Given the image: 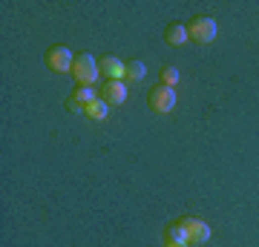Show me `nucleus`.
Listing matches in <instances>:
<instances>
[{
	"label": "nucleus",
	"mask_w": 259,
	"mask_h": 247,
	"mask_svg": "<svg viewBox=\"0 0 259 247\" xmlns=\"http://www.w3.org/2000/svg\"><path fill=\"white\" fill-rule=\"evenodd\" d=\"M72 64H75V58L66 46H52L47 52V66L52 72H72Z\"/></svg>",
	"instance_id": "5"
},
{
	"label": "nucleus",
	"mask_w": 259,
	"mask_h": 247,
	"mask_svg": "<svg viewBox=\"0 0 259 247\" xmlns=\"http://www.w3.org/2000/svg\"><path fill=\"white\" fill-rule=\"evenodd\" d=\"M144 75H147V64H144V61H127V69H124V81L139 83V81H144Z\"/></svg>",
	"instance_id": "10"
},
{
	"label": "nucleus",
	"mask_w": 259,
	"mask_h": 247,
	"mask_svg": "<svg viewBox=\"0 0 259 247\" xmlns=\"http://www.w3.org/2000/svg\"><path fill=\"white\" fill-rule=\"evenodd\" d=\"M98 69H101V75L107 78V81H124L127 64H124L121 58H115V55H104V58H98Z\"/></svg>",
	"instance_id": "7"
},
{
	"label": "nucleus",
	"mask_w": 259,
	"mask_h": 247,
	"mask_svg": "<svg viewBox=\"0 0 259 247\" xmlns=\"http://www.w3.org/2000/svg\"><path fill=\"white\" fill-rule=\"evenodd\" d=\"M164 40H167V46H185L187 40H190L187 26H182V23H170V26L164 29Z\"/></svg>",
	"instance_id": "9"
},
{
	"label": "nucleus",
	"mask_w": 259,
	"mask_h": 247,
	"mask_svg": "<svg viewBox=\"0 0 259 247\" xmlns=\"http://www.w3.org/2000/svg\"><path fill=\"white\" fill-rule=\"evenodd\" d=\"M72 75H75V81L81 83V86H93V83H98V75H101V69H98V61H95L90 52L75 55Z\"/></svg>",
	"instance_id": "1"
},
{
	"label": "nucleus",
	"mask_w": 259,
	"mask_h": 247,
	"mask_svg": "<svg viewBox=\"0 0 259 247\" xmlns=\"http://www.w3.org/2000/svg\"><path fill=\"white\" fill-rule=\"evenodd\" d=\"M101 98L110 104V107H121V104L127 101V83L124 81H104Z\"/></svg>",
	"instance_id": "8"
},
{
	"label": "nucleus",
	"mask_w": 259,
	"mask_h": 247,
	"mask_svg": "<svg viewBox=\"0 0 259 247\" xmlns=\"http://www.w3.org/2000/svg\"><path fill=\"white\" fill-rule=\"evenodd\" d=\"M147 104H150V110H153V112L167 115V112H173V107H176V89H173V86H161V83H158L156 89L150 92Z\"/></svg>",
	"instance_id": "3"
},
{
	"label": "nucleus",
	"mask_w": 259,
	"mask_h": 247,
	"mask_svg": "<svg viewBox=\"0 0 259 247\" xmlns=\"http://www.w3.org/2000/svg\"><path fill=\"white\" fill-rule=\"evenodd\" d=\"M182 221V227H185V236H187V244L196 247V244H204L207 238H210V224L202 219H196V216H187V219H179Z\"/></svg>",
	"instance_id": "4"
},
{
	"label": "nucleus",
	"mask_w": 259,
	"mask_h": 247,
	"mask_svg": "<svg viewBox=\"0 0 259 247\" xmlns=\"http://www.w3.org/2000/svg\"><path fill=\"white\" fill-rule=\"evenodd\" d=\"M95 98H98V95H95L93 86H75V92L66 98V110L69 112H83Z\"/></svg>",
	"instance_id": "6"
},
{
	"label": "nucleus",
	"mask_w": 259,
	"mask_h": 247,
	"mask_svg": "<svg viewBox=\"0 0 259 247\" xmlns=\"http://www.w3.org/2000/svg\"><path fill=\"white\" fill-rule=\"evenodd\" d=\"M164 247H190V244H179V241H167Z\"/></svg>",
	"instance_id": "14"
},
{
	"label": "nucleus",
	"mask_w": 259,
	"mask_h": 247,
	"mask_svg": "<svg viewBox=\"0 0 259 247\" xmlns=\"http://www.w3.org/2000/svg\"><path fill=\"white\" fill-rule=\"evenodd\" d=\"M83 115H87L90 121H104L107 115H110V104L104 101V98H95V101L83 110Z\"/></svg>",
	"instance_id": "11"
},
{
	"label": "nucleus",
	"mask_w": 259,
	"mask_h": 247,
	"mask_svg": "<svg viewBox=\"0 0 259 247\" xmlns=\"http://www.w3.org/2000/svg\"><path fill=\"white\" fill-rule=\"evenodd\" d=\"M167 241H179V244H187V236H185V227H182V221H173V224H167L164 230V244Z\"/></svg>",
	"instance_id": "12"
},
{
	"label": "nucleus",
	"mask_w": 259,
	"mask_h": 247,
	"mask_svg": "<svg viewBox=\"0 0 259 247\" xmlns=\"http://www.w3.org/2000/svg\"><path fill=\"white\" fill-rule=\"evenodd\" d=\"M187 35L193 37L196 43H213L216 35H219V26H216V20L210 15H196L190 20V26H187Z\"/></svg>",
	"instance_id": "2"
},
{
	"label": "nucleus",
	"mask_w": 259,
	"mask_h": 247,
	"mask_svg": "<svg viewBox=\"0 0 259 247\" xmlns=\"http://www.w3.org/2000/svg\"><path fill=\"white\" fill-rule=\"evenodd\" d=\"M158 78H161V86H176L179 83V69L176 66H164V69L158 72Z\"/></svg>",
	"instance_id": "13"
}]
</instances>
